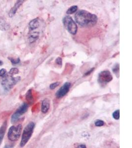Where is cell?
Segmentation results:
<instances>
[{
    "instance_id": "cell-2",
    "label": "cell",
    "mask_w": 132,
    "mask_h": 148,
    "mask_svg": "<svg viewBox=\"0 0 132 148\" xmlns=\"http://www.w3.org/2000/svg\"><path fill=\"white\" fill-rule=\"evenodd\" d=\"M35 126V124L33 122H30L24 129L20 143V146L21 148L25 146L28 142L29 141V139L32 135Z\"/></svg>"
},
{
    "instance_id": "cell-19",
    "label": "cell",
    "mask_w": 132,
    "mask_h": 148,
    "mask_svg": "<svg viewBox=\"0 0 132 148\" xmlns=\"http://www.w3.org/2000/svg\"><path fill=\"white\" fill-rule=\"evenodd\" d=\"M10 61V62L12 64H17L20 63L21 60L19 58H17V59H14L12 57H9L8 58Z\"/></svg>"
},
{
    "instance_id": "cell-22",
    "label": "cell",
    "mask_w": 132,
    "mask_h": 148,
    "mask_svg": "<svg viewBox=\"0 0 132 148\" xmlns=\"http://www.w3.org/2000/svg\"><path fill=\"white\" fill-rule=\"evenodd\" d=\"M59 82H56V83H54L53 84H51L50 86V88L51 89H54L56 88L57 86H59Z\"/></svg>"
},
{
    "instance_id": "cell-25",
    "label": "cell",
    "mask_w": 132,
    "mask_h": 148,
    "mask_svg": "<svg viewBox=\"0 0 132 148\" xmlns=\"http://www.w3.org/2000/svg\"><path fill=\"white\" fill-rule=\"evenodd\" d=\"M94 69H95V68H91V69H90V70L88 71L87 72L85 73V76H88V75H89L90 74H91V73L94 70Z\"/></svg>"
},
{
    "instance_id": "cell-13",
    "label": "cell",
    "mask_w": 132,
    "mask_h": 148,
    "mask_svg": "<svg viewBox=\"0 0 132 148\" xmlns=\"http://www.w3.org/2000/svg\"><path fill=\"white\" fill-rule=\"evenodd\" d=\"M7 122L4 121L1 127H0V145L2 143L3 137L5 134L6 131L7 130Z\"/></svg>"
},
{
    "instance_id": "cell-9",
    "label": "cell",
    "mask_w": 132,
    "mask_h": 148,
    "mask_svg": "<svg viewBox=\"0 0 132 148\" xmlns=\"http://www.w3.org/2000/svg\"><path fill=\"white\" fill-rule=\"evenodd\" d=\"M24 2V1L21 0V1H17V2H16V3L14 5V7H12L9 12V17H10V18L14 17V15L16 13L17 10L21 7V5H22Z\"/></svg>"
},
{
    "instance_id": "cell-27",
    "label": "cell",
    "mask_w": 132,
    "mask_h": 148,
    "mask_svg": "<svg viewBox=\"0 0 132 148\" xmlns=\"http://www.w3.org/2000/svg\"><path fill=\"white\" fill-rule=\"evenodd\" d=\"M3 148H12V147L10 145H6Z\"/></svg>"
},
{
    "instance_id": "cell-10",
    "label": "cell",
    "mask_w": 132,
    "mask_h": 148,
    "mask_svg": "<svg viewBox=\"0 0 132 148\" xmlns=\"http://www.w3.org/2000/svg\"><path fill=\"white\" fill-rule=\"evenodd\" d=\"M50 108V100L48 98H45L43 100L41 106V111L45 114L47 113Z\"/></svg>"
},
{
    "instance_id": "cell-17",
    "label": "cell",
    "mask_w": 132,
    "mask_h": 148,
    "mask_svg": "<svg viewBox=\"0 0 132 148\" xmlns=\"http://www.w3.org/2000/svg\"><path fill=\"white\" fill-rule=\"evenodd\" d=\"M119 64L118 63L114 65L113 66V67L112 68V71L115 74V75L116 76V77H119Z\"/></svg>"
},
{
    "instance_id": "cell-24",
    "label": "cell",
    "mask_w": 132,
    "mask_h": 148,
    "mask_svg": "<svg viewBox=\"0 0 132 148\" xmlns=\"http://www.w3.org/2000/svg\"><path fill=\"white\" fill-rule=\"evenodd\" d=\"M56 64L59 65V66L62 65L63 64V60L60 57H58L56 60Z\"/></svg>"
},
{
    "instance_id": "cell-4",
    "label": "cell",
    "mask_w": 132,
    "mask_h": 148,
    "mask_svg": "<svg viewBox=\"0 0 132 148\" xmlns=\"http://www.w3.org/2000/svg\"><path fill=\"white\" fill-rule=\"evenodd\" d=\"M63 23L65 28L72 35H75L77 32L78 26L77 24L73 20L72 18L69 15H67L63 17Z\"/></svg>"
},
{
    "instance_id": "cell-6",
    "label": "cell",
    "mask_w": 132,
    "mask_h": 148,
    "mask_svg": "<svg viewBox=\"0 0 132 148\" xmlns=\"http://www.w3.org/2000/svg\"><path fill=\"white\" fill-rule=\"evenodd\" d=\"M28 108V105L26 103H24L21 105L18 109L12 115L11 118V122L12 123H16L21 116L27 112Z\"/></svg>"
},
{
    "instance_id": "cell-26",
    "label": "cell",
    "mask_w": 132,
    "mask_h": 148,
    "mask_svg": "<svg viewBox=\"0 0 132 148\" xmlns=\"http://www.w3.org/2000/svg\"><path fill=\"white\" fill-rule=\"evenodd\" d=\"M77 148H87L86 146L85 145H80L78 146Z\"/></svg>"
},
{
    "instance_id": "cell-3",
    "label": "cell",
    "mask_w": 132,
    "mask_h": 148,
    "mask_svg": "<svg viewBox=\"0 0 132 148\" xmlns=\"http://www.w3.org/2000/svg\"><path fill=\"white\" fill-rule=\"evenodd\" d=\"M20 80L21 77H14L13 76H10L9 74L3 77L1 84L5 90L10 91Z\"/></svg>"
},
{
    "instance_id": "cell-16",
    "label": "cell",
    "mask_w": 132,
    "mask_h": 148,
    "mask_svg": "<svg viewBox=\"0 0 132 148\" xmlns=\"http://www.w3.org/2000/svg\"><path fill=\"white\" fill-rule=\"evenodd\" d=\"M77 10H78V7L77 5H73L68 9V10L66 12V14H74L75 12H77Z\"/></svg>"
},
{
    "instance_id": "cell-8",
    "label": "cell",
    "mask_w": 132,
    "mask_h": 148,
    "mask_svg": "<svg viewBox=\"0 0 132 148\" xmlns=\"http://www.w3.org/2000/svg\"><path fill=\"white\" fill-rule=\"evenodd\" d=\"M71 84L69 82H66L56 92V96L58 98H61L65 96L68 91H69L71 87Z\"/></svg>"
},
{
    "instance_id": "cell-21",
    "label": "cell",
    "mask_w": 132,
    "mask_h": 148,
    "mask_svg": "<svg viewBox=\"0 0 132 148\" xmlns=\"http://www.w3.org/2000/svg\"><path fill=\"white\" fill-rule=\"evenodd\" d=\"M95 125L96 126L100 127V126H103L104 125V123L102 120H96V121H95Z\"/></svg>"
},
{
    "instance_id": "cell-18",
    "label": "cell",
    "mask_w": 132,
    "mask_h": 148,
    "mask_svg": "<svg viewBox=\"0 0 132 148\" xmlns=\"http://www.w3.org/2000/svg\"><path fill=\"white\" fill-rule=\"evenodd\" d=\"M19 72V69L16 68H12V69H10V71H9V74L10 76H14V75L18 74Z\"/></svg>"
},
{
    "instance_id": "cell-20",
    "label": "cell",
    "mask_w": 132,
    "mask_h": 148,
    "mask_svg": "<svg viewBox=\"0 0 132 148\" xmlns=\"http://www.w3.org/2000/svg\"><path fill=\"white\" fill-rule=\"evenodd\" d=\"M112 116L115 120H119V118H120V111H119V110H117L115 112H114L113 114H112Z\"/></svg>"
},
{
    "instance_id": "cell-14",
    "label": "cell",
    "mask_w": 132,
    "mask_h": 148,
    "mask_svg": "<svg viewBox=\"0 0 132 148\" xmlns=\"http://www.w3.org/2000/svg\"><path fill=\"white\" fill-rule=\"evenodd\" d=\"M39 33L37 32H34L31 33L28 37V41L30 43H33L37 40L39 38Z\"/></svg>"
},
{
    "instance_id": "cell-1",
    "label": "cell",
    "mask_w": 132,
    "mask_h": 148,
    "mask_svg": "<svg viewBox=\"0 0 132 148\" xmlns=\"http://www.w3.org/2000/svg\"><path fill=\"white\" fill-rule=\"evenodd\" d=\"M75 20L80 25L89 27L95 25L98 22V16L86 10H82L77 12L74 15Z\"/></svg>"
},
{
    "instance_id": "cell-7",
    "label": "cell",
    "mask_w": 132,
    "mask_h": 148,
    "mask_svg": "<svg viewBox=\"0 0 132 148\" xmlns=\"http://www.w3.org/2000/svg\"><path fill=\"white\" fill-rule=\"evenodd\" d=\"M113 79V77L110 71L104 70L98 74V82L101 86H105Z\"/></svg>"
},
{
    "instance_id": "cell-5",
    "label": "cell",
    "mask_w": 132,
    "mask_h": 148,
    "mask_svg": "<svg viewBox=\"0 0 132 148\" xmlns=\"http://www.w3.org/2000/svg\"><path fill=\"white\" fill-rule=\"evenodd\" d=\"M22 125H13L9 129L8 137L10 141L15 142L19 139L22 131Z\"/></svg>"
},
{
    "instance_id": "cell-12",
    "label": "cell",
    "mask_w": 132,
    "mask_h": 148,
    "mask_svg": "<svg viewBox=\"0 0 132 148\" xmlns=\"http://www.w3.org/2000/svg\"><path fill=\"white\" fill-rule=\"evenodd\" d=\"M10 28V24L3 17H0V30L2 31L8 30Z\"/></svg>"
},
{
    "instance_id": "cell-11",
    "label": "cell",
    "mask_w": 132,
    "mask_h": 148,
    "mask_svg": "<svg viewBox=\"0 0 132 148\" xmlns=\"http://www.w3.org/2000/svg\"><path fill=\"white\" fill-rule=\"evenodd\" d=\"M40 26L39 18H36L31 20L29 23V29L30 31L35 30L38 28Z\"/></svg>"
},
{
    "instance_id": "cell-28",
    "label": "cell",
    "mask_w": 132,
    "mask_h": 148,
    "mask_svg": "<svg viewBox=\"0 0 132 148\" xmlns=\"http://www.w3.org/2000/svg\"><path fill=\"white\" fill-rule=\"evenodd\" d=\"M3 63L2 60H0V66H2L3 65Z\"/></svg>"
},
{
    "instance_id": "cell-23",
    "label": "cell",
    "mask_w": 132,
    "mask_h": 148,
    "mask_svg": "<svg viewBox=\"0 0 132 148\" xmlns=\"http://www.w3.org/2000/svg\"><path fill=\"white\" fill-rule=\"evenodd\" d=\"M7 73V70L4 68L0 70V77H3L4 76H5Z\"/></svg>"
},
{
    "instance_id": "cell-15",
    "label": "cell",
    "mask_w": 132,
    "mask_h": 148,
    "mask_svg": "<svg viewBox=\"0 0 132 148\" xmlns=\"http://www.w3.org/2000/svg\"><path fill=\"white\" fill-rule=\"evenodd\" d=\"M26 99L30 103L33 102V97L32 89H29L26 94Z\"/></svg>"
}]
</instances>
